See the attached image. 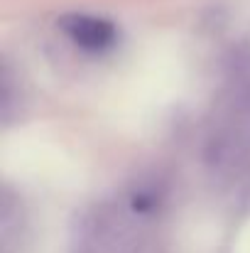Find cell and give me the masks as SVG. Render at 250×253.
Here are the masks:
<instances>
[{
    "mask_svg": "<svg viewBox=\"0 0 250 253\" xmlns=\"http://www.w3.org/2000/svg\"><path fill=\"white\" fill-rule=\"evenodd\" d=\"M59 27L83 49H106L115 40V27L108 20L88 15H67L59 20Z\"/></svg>",
    "mask_w": 250,
    "mask_h": 253,
    "instance_id": "cell-1",
    "label": "cell"
}]
</instances>
